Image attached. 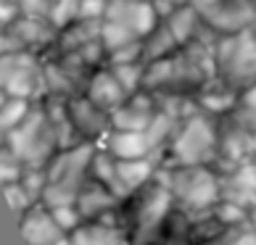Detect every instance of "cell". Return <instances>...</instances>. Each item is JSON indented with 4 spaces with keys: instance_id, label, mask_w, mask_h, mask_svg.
Listing matches in <instances>:
<instances>
[{
    "instance_id": "9",
    "label": "cell",
    "mask_w": 256,
    "mask_h": 245,
    "mask_svg": "<svg viewBox=\"0 0 256 245\" xmlns=\"http://www.w3.org/2000/svg\"><path fill=\"white\" fill-rule=\"evenodd\" d=\"M154 111H150L148 98L132 95L127 103H122L116 111H111V124L114 129H130V132H146Z\"/></svg>"
},
{
    "instance_id": "5",
    "label": "cell",
    "mask_w": 256,
    "mask_h": 245,
    "mask_svg": "<svg viewBox=\"0 0 256 245\" xmlns=\"http://www.w3.org/2000/svg\"><path fill=\"white\" fill-rule=\"evenodd\" d=\"M106 18L130 26L138 37H148L158 26V11L148 0H111Z\"/></svg>"
},
{
    "instance_id": "17",
    "label": "cell",
    "mask_w": 256,
    "mask_h": 245,
    "mask_svg": "<svg viewBox=\"0 0 256 245\" xmlns=\"http://www.w3.org/2000/svg\"><path fill=\"white\" fill-rule=\"evenodd\" d=\"M138 40V34L130 29V26L124 24H119V21H111V18H106L100 26V42H103V50H122V48H127L130 42H135Z\"/></svg>"
},
{
    "instance_id": "11",
    "label": "cell",
    "mask_w": 256,
    "mask_h": 245,
    "mask_svg": "<svg viewBox=\"0 0 256 245\" xmlns=\"http://www.w3.org/2000/svg\"><path fill=\"white\" fill-rule=\"evenodd\" d=\"M227 201L238 203V206H251L256 209V161H243L235 166V172L227 180Z\"/></svg>"
},
{
    "instance_id": "30",
    "label": "cell",
    "mask_w": 256,
    "mask_h": 245,
    "mask_svg": "<svg viewBox=\"0 0 256 245\" xmlns=\"http://www.w3.org/2000/svg\"><path fill=\"white\" fill-rule=\"evenodd\" d=\"M16 5L30 18H48L53 8V3H48V0H16Z\"/></svg>"
},
{
    "instance_id": "26",
    "label": "cell",
    "mask_w": 256,
    "mask_h": 245,
    "mask_svg": "<svg viewBox=\"0 0 256 245\" xmlns=\"http://www.w3.org/2000/svg\"><path fill=\"white\" fill-rule=\"evenodd\" d=\"M22 158H18L14 150H3L0 148V182L3 185H11V182H18L24 177L26 169H22Z\"/></svg>"
},
{
    "instance_id": "21",
    "label": "cell",
    "mask_w": 256,
    "mask_h": 245,
    "mask_svg": "<svg viewBox=\"0 0 256 245\" xmlns=\"http://www.w3.org/2000/svg\"><path fill=\"white\" fill-rule=\"evenodd\" d=\"M116 201V195H114L108 187H96V190H84L80 193V214H98L103 209H108L114 206Z\"/></svg>"
},
{
    "instance_id": "22",
    "label": "cell",
    "mask_w": 256,
    "mask_h": 245,
    "mask_svg": "<svg viewBox=\"0 0 256 245\" xmlns=\"http://www.w3.org/2000/svg\"><path fill=\"white\" fill-rule=\"evenodd\" d=\"M114 74H116V79L122 82V87H124L127 95H135L138 84L146 79V66L135 61V63H116L114 66Z\"/></svg>"
},
{
    "instance_id": "32",
    "label": "cell",
    "mask_w": 256,
    "mask_h": 245,
    "mask_svg": "<svg viewBox=\"0 0 256 245\" xmlns=\"http://www.w3.org/2000/svg\"><path fill=\"white\" fill-rule=\"evenodd\" d=\"M230 245H256V230H246L240 235H235Z\"/></svg>"
},
{
    "instance_id": "6",
    "label": "cell",
    "mask_w": 256,
    "mask_h": 245,
    "mask_svg": "<svg viewBox=\"0 0 256 245\" xmlns=\"http://www.w3.org/2000/svg\"><path fill=\"white\" fill-rule=\"evenodd\" d=\"M92 156H96V150L88 143L74 148V150H64V153H58L53 158V164L48 169V182H64V185L77 187L84 169L92 164Z\"/></svg>"
},
{
    "instance_id": "10",
    "label": "cell",
    "mask_w": 256,
    "mask_h": 245,
    "mask_svg": "<svg viewBox=\"0 0 256 245\" xmlns=\"http://www.w3.org/2000/svg\"><path fill=\"white\" fill-rule=\"evenodd\" d=\"M88 98L96 103L98 108H103V111H108V114H111V111H116L122 103H124L127 92H124V87H122V82L116 79V74H114V71H100L90 82Z\"/></svg>"
},
{
    "instance_id": "15",
    "label": "cell",
    "mask_w": 256,
    "mask_h": 245,
    "mask_svg": "<svg viewBox=\"0 0 256 245\" xmlns=\"http://www.w3.org/2000/svg\"><path fill=\"white\" fill-rule=\"evenodd\" d=\"M169 211V193L164 187H154L140 206V230H154Z\"/></svg>"
},
{
    "instance_id": "19",
    "label": "cell",
    "mask_w": 256,
    "mask_h": 245,
    "mask_svg": "<svg viewBox=\"0 0 256 245\" xmlns=\"http://www.w3.org/2000/svg\"><path fill=\"white\" fill-rule=\"evenodd\" d=\"M196 11L193 8H188V5H180L177 11L169 16V21H166V26H169V32L174 34V40L177 42H188V37L193 34V29H196Z\"/></svg>"
},
{
    "instance_id": "31",
    "label": "cell",
    "mask_w": 256,
    "mask_h": 245,
    "mask_svg": "<svg viewBox=\"0 0 256 245\" xmlns=\"http://www.w3.org/2000/svg\"><path fill=\"white\" fill-rule=\"evenodd\" d=\"M18 13V5L14 0H0V26L3 24H11Z\"/></svg>"
},
{
    "instance_id": "34",
    "label": "cell",
    "mask_w": 256,
    "mask_h": 245,
    "mask_svg": "<svg viewBox=\"0 0 256 245\" xmlns=\"http://www.w3.org/2000/svg\"><path fill=\"white\" fill-rule=\"evenodd\" d=\"M6 98H8V95H6V90L0 87V106H3V103H6Z\"/></svg>"
},
{
    "instance_id": "2",
    "label": "cell",
    "mask_w": 256,
    "mask_h": 245,
    "mask_svg": "<svg viewBox=\"0 0 256 245\" xmlns=\"http://www.w3.org/2000/svg\"><path fill=\"white\" fill-rule=\"evenodd\" d=\"M8 145L24 164H37L53 148V127L42 111H32L22 127L8 132Z\"/></svg>"
},
{
    "instance_id": "35",
    "label": "cell",
    "mask_w": 256,
    "mask_h": 245,
    "mask_svg": "<svg viewBox=\"0 0 256 245\" xmlns=\"http://www.w3.org/2000/svg\"><path fill=\"white\" fill-rule=\"evenodd\" d=\"M3 140H8V135H6V132H3V129H0V143H3Z\"/></svg>"
},
{
    "instance_id": "14",
    "label": "cell",
    "mask_w": 256,
    "mask_h": 245,
    "mask_svg": "<svg viewBox=\"0 0 256 245\" xmlns=\"http://www.w3.org/2000/svg\"><path fill=\"white\" fill-rule=\"evenodd\" d=\"M116 172H119V182L124 187V193H132L150 180L154 164L148 158H127V161H116Z\"/></svg>"
},
{
    "instance_id": "36",
    "label": "cell",
    "mask_w": 256,
    "mask_h": 245,
    "mask_svg": "<svg viewBox=\"0 0 256 245\" xmlns=\"http://www.w3.org/2000/svg\"><path fill=\"white\" fill-rule=\"evenodd\" d=\"M254 5H256V0H254Z\"/></svg>"
},
{
    "instance_id": "4",
    "label": "cell",
    "mask_w": 256,
    "mask_h": 245,
    "mask_svg": "<svg viewBox=\"0 0 256 245\" xmlns=\"http://www.w3.org/2000/svg\"><path fill=\"white\" fill-rule=\"evenodd\" d=\"M172 190L182 198L188 206L196 209H206V206L216 203L220 198V182L216 177L204 166H182L177 174H172Z\"/></svg>"
},
{
    "instance_id": "18",
    "label": "cell",
    "mask_w": 256,
    "mask_h": 245,
    "mask_svg": "<svg viewBox=\"0 0 256 245\" xmlns=\"http://www.w3.org/2000/svg\"><path fill=\"white\" fill-rule=\"evenodd\" d=\"M30 114H32V108L26 98H6V103L0 106V129L8 135L16 127H22Z\"/></svg>"
},
{
    "instance_id": "37",
    "label": "cell",
    "mask_w": 256,
    "mask_h": 245,
    "mask_svg": "<svg viewBox=\"0 0 256 245\" xmlns=\"http://www.w3.org/2000/svg\"><path fill=\"white\" fill-rule=\"evenodd\" d=\"M53 245H56V243H53Z\"/></svg>"
},
{
    "instance_id": "25",
    "label": "cell",
    "mask_w": 256,
    "mask_h": 245,
    "mask_svg": "<svg viewBox=\"0 0 256 245\" xmlns=\"http://www.w3.org/2000/svg\"><path fill=\"white\" fill-rule=\"evenodd\" d=\"M3 187H6L3 193H6V198H8V206H11L14 214L18 216V219H22V216L32 209L34 198L30 195V190H26L22 182H11V185H3Z\"/></svg>"
},
{
    "instance_id": "16",
    "label": "cell",
    "mask_w": 256,
    "mask_h": 245,
    "mask_svg": "<svg viewBox=\"0 0 256 245\" xmlns=\"http://www.w3.org/2000/svg\"><path fill=\"white\" fill-rule=\"evenodd\" d=\"M69 238H72V245H119L122 243L119 232L111 227H103V224L77 227Z\"/></svg>"
},
{
    "instance_id": "33",
    "label": "cell",
    "mask_w": 256,
    "mask_h": 245,
    "mask_svg": "<svg viewBox=\"0 0 256 245\" xmlns=\"http://www.w3.org/2000/svg\"><path fill=\"white\" fill-rule=\"evenodd\" d=\"M169 3H172V5H177V8H180V5H185L188 0H169Z\"/></svg>"
},
{
    "instance_id": "23",
    "label": "cell",
    "mask_w": 256,
    "mask_h": 245,
    "mask_svg": "<svg viewBox=\"0 0 256 245\" xmlns=\"http://www.w3.org/2000/svg\"><path fill=\"white\" fill-rule=\"evenodd\" d=\"M80 3L82 0H56L53 8H50V24L56 29H64V26L74 24L80 18Z\"/></svg>"
},
{
    "instance_id": "28",
    "label": "cell",
    "mask_w": 256,
    "mask_h": 245,
    "mask_svg": "<svg viewBox=\"0 0 256 245\" xmlns=\"http://www.w3.org/2000/svg\"><path fill=\"white\" fill-rule=\"evenodd\" d=\"M53 214V219L56 224L64 230V232H74L77 230V224H80V211H74V206H58V209H50Z\"/></svg>"
},
{
    "instance_id": "12",
    "label": "cell",
    "mask_w": 256,
    "mask_h": 245,
    "mask_svg": "<svg viewBox=\"0 0 256 245\" xmlns=\"http://www.w3.org/2000/svg\"><path fill=\"white\" fill-rule=\"evenodd\" d=\"M150 150V143L146 132H130V129H114L108 137V153L116 161H127V158H146Z\"/></svg>"
},
{
    "instance_id": "20",
    "label": "cell",
    "mask_w": 256,
    "mask_h": 245,
    "mask_svg": "<svg viewBox=\"0 0 256 245\" xmlns=\"http://www.w3.org/2000/svg\"><path fill=\"white\" fill-rule=\"evenodd\" d=\"M40 198L45 201V206H48V209H58V206H74V203L80 201L77 187L64 185V182H48Z\"/></svg>"
},
{
    "instance_id": "27",
    "label": "cell",
    "mask_w": 256,
    "mask_h": 245,
    "mask_svg": "<svg viewBox=\"0 0 256 245\" xmlns=\"http://www.w3.org/2000/svg\"><path fill=\"white\" fill-rule=\"evenodd\" d=\"M169 127H172V119H169L166 114H154V119H150V124L146 129V137H148V143H150V150H154L161 140L166 137Z\"/></svg>"
},
{
    "instance_id": "7",
    "label": "cell",
    "mask_w": 256,
    "mask_h": 245,
    "mask_svg": "<svg viewBox=\"0 0 256 245\" xmlns=\"http://www.w3.org/2000/svg\"><path fill=\"white\" fill-rule=\"evenodd\" d=\"M37 84H42V74L37 69V63L30 53H16V66L11 71V77L6 79L3 90L8 98H26L37 95Z\"/></svg>"
},
{
    "instance_id": "24",
    "label": "cell",
    "mask_w": 256,
    "mask_h": 245,
    "mask_svg": "<svg viewBox=\"0 0 256 245\" xmlns=\"http://www.w3.org/2000/svg\"><path fill=\"white\" fill-rule=\"evenodd\" d=\"M16 34H18V40H22V42H34V45H40V40H48V37H50V29L45 26L42 18H30V16H24L22 21H16Z\"/></svg>"
},
{
    "instance_id": "1",
    "label": "cell",
    "mask_w": 256,
    "mask_h": 245,
    "mask_svg": "<svg viewBox=\"0 0 256 245\" xmlns=\"http://www.w3.org/2000/svg\"><path fill=\"white\" fill-rule=\"evenodd\" d=\"M216 63L224 69L227 77L235 82H246V87L256 82V34L254 29H240L220 42Z\"/></svg>"
},
{
    "instance_id": "13",
    "label": "cell",
    "mask_w": 256,
    "mask_h": 245,
    "mask_svg": "<svg viewBox=\"0 0 256 245\" xmlns=\"http://www.w3.org/2000/svg\"><path fill=\"white\" fill-rule=\"evenodd\" d=\"M69 119L80 132L92 137V135H100V127L106 124V111L98 108L90 98L88 100H74L72 108H69Z\"/></svg>"
},
{
    "instance_id": "8",
    "label": "cell",
    "mask_w": 256,
    "mask_h": 245,
    "mask_svg": "<svg viewBox=\"0 0 256 245\" xmlns=\"http://www.w3.org/2000/svg\"><path fill=\"white\" fill-rule=\"evenodd\" d=\"M22 235L30 245H53L64 238V230L56 224L50 211H26L22 216Z\"/></svg>"
},
{
    "instance_id": "3",
    "label": "cell",
    "mask_w": 256,
    "mask_h": 245,
    "mask_svg": "<svg viewBox=\"0 0 256 245\" xmlns=\"http://www.w3.org/2000/svg\"><path fill=\"white\" fill-rule=\"evenodd\" d=\"M216 148L214 127L204 116H193L174 140V158L182 166H201Z\"/></svg>"
},
{
    "instance_id": "29",
    "label": "cell",
    "mask_w": 256,
    "mask_h": 245,
    "mask_svg": "<svg viewBox=\"0 0 256 245\" xmlns=\"http://www.w3.org/2000/svg\"><path fill=\"white\" fill-rule=\"evenodd\" d=\"M108 11V0H82L80 3V21H98Z\"/></svg>"
}]
</instances>
